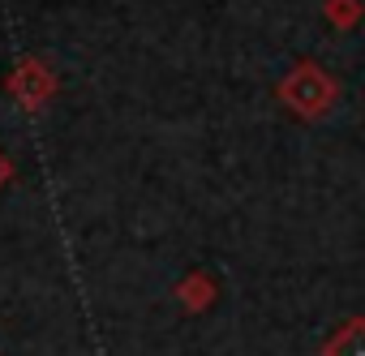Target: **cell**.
Here are the masks:
<instances>
[{
	"label": "cell",
	"instance_id": "cell-6",
	"mask_svg": "<svg viewBox=\"0 0 365 356\" xmlns=\"http://www.w3.org/2000/svg\"><path fill=\"white\" fill-rule=\"evenodd\" d=\"M9 176H14V163L5 159V150H0V189H5V185H9Z\"/></svg>",
	"mask_w": 365,
	"mask_h": 356
},
{
	"label": "cell",
	"instance_id": "cell-2",
	"mask_svg": "<svg viewBox=\"0 0 365 356\" xmlns=\"http://www.w3.org/2000/svg\"><path fill=\"white\" fill-rule=\"evenodd\" d=\"M9 95H14L22 108L39 112V108L56 95V73H52L39 56H26V61L14 69V78H9Z\"/></svg>",
	"mask_w": 365,
	"mask_h": 356
},
{
	"label": "cell",
	"instance_id": "cell-5",
	"mask_svg": "<svg viewBox=\"0 0 365 356\" xmlns=\"http://www.w3.org/2000/svg\"><path fill=\"white\" fill-rule=\"evenodd\" d=\"M322 18L331 22V31H356L365 22V5L361 0H322Z\"/></svg>",
	"mask_w": 365,
	"mask_h": 356
},
{
	"label": "cell",
	"instance_id": "cell-3",
	"mask_svg": "<svg viewBox=\"0 0 365 356\" xmlns=\"http://www.w3.org/2000/svg\"><path fill=\"white\" fill-rule=\"evenodd\" d=\"M318 356H365V313H352L348 322H339L327 335Z\"/></svg>",
	"mask_w": 365,
	"mask_h": 356
},
{
	"label": "cell",
	"instance_id": "cell-4",
	"mask_svg": "<svg viewBox=\"0 0 365 356\" xmlns=\"http://www.w3.org/2000/svg\"><path fill=\"white\" fill-rule=\"evenodd\" d=\"M215 296H220V288H215V279L202 275V271H194V275H185V279L176 283V300L185 305L190 313H207V309L215 305Z\"/></svg>",
	"mask_w": 365,
	"mask_h": 356
},
{
	"label": "cell",
	"instance_id": "cell-1",
	"mask_svg": "<svg viewBox=\"0 0 365 356\" xmlns=\"http://www.w3.org/2000/svg\"><path fill=\"white\" fill-rule=\"evenodd\" d=\"M275 99H279L292 116H301V120H322V116L339 103V78H335L327 65H318V61H297V65L279 78Z\"/></svg>",
	"mask_w": 365,
	"mask_h": 356
}]
</instances>
